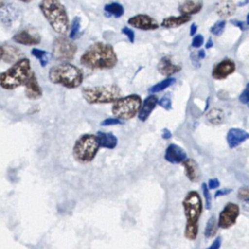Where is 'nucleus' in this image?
<instances>
[{"mask_svg":"<svg viewBox=\"0 0 249 249\" xmlns=\"http://www.w3.org/2000/svg\"><path fill=\"white\" fill-rule=\"evenodd\" d=\"M206 119L212 124H220L224 122L225 113L220 108H212L206 113Z\"/></svg>","mask_w":249,"mask_h":249,"instance_id":"obj_25","label":"nucleus"},{"mask_svg":"<svg viewBox=\"0 0 249 249\" xmlns=\"http://www.w3.org/2000/svg\"><path fill=\"white\" fill-rule=\"evenodd\" d=\"M77 52V45L65 36H58L53 43V57L57 61L72 60Z\"/></svg>","mask_w":249,"mask_h":249,"instance_id":"obj_9","label":"nucleus"},{"mask_svg":"<svg viewBox=\"0 0 249 249\" xmlns=\"http://www.w3.org/2000/svg\"><path fill=\"white\" fill-rule=\"evenodd\" d=\"M225 26H226V20H224V19L219 20V21L215 22L214 25L210 28V32L215 36H220L223 33Z\"/></svg>","mask_w":249,"mask_h":249,"instance_id":"obj_31","label":"nucleus"},{"mask_svg":"<svg viewBox=\"0 0 249 249\" xmlns=\"http://www.w3.org/2000/svg\"><path fill=\"white\" fill-rule=\"evenodd\" d=\"M239 101L243 104L248 103V87H246L244 90L241 92V94L239 95Z\"/></svg>","mask_w":249,"mask_h":249,"instance_id":"obj_39","label":"nucleus"},{"mask_svg":"<svg viewBox=\"0 0 249 249\" xmlns=\"http://www.w3.org/2000/svg\"><path fill=\"white\" fill-rule=\"evenodd\" d=\"M186 225L184 236L189 240H196L198 234V221L202 213V201L196 191H190L182 201Z\"/></svg>","mask_w":249,"mask_h":249,"instance_id":"obj_2","label":"nucleus"},{"mask_svg":"<svg viewBox=\"0 0 249 249\" xmlns=\"http://www.w3.org/2000/svg\"><path fill=\"white\" fill-rule=\"evenodd\" d=\"M207 185V188L210 190V189H216L220 186V182L217 178H212V179H209L208 183L206 184Z\"/></svg>","mask_w":249,"mask_h":249,"instance_id":"obj_40","label":"nucleus"},{"mask_svg":"<svg viewBox=\"0 0 249 249\" xmlns=\"http://www.w3.org/2000/svg\"><path fill=\"white\" fill-rule=\"evenodd\" d=\"M39 8L51 27L60 36H65L69 30V18L65 7L56 0H44Z\"/></svg>","mask_w":249,"mask_h":249,"instance_id":"obj_3","label":"nucleus"},{"mask_svg":"<svg viewBox=\"0 0 249 249\" xmlns=\"http://www.w3.org/2000/svg\"><path fill=\"white\" fill-rule=\"evenodd\" d=\"M123 122L122 121H120V120H118V119H116V118H107V119H105V120H103L102 122H101V125H103V126H106V125H115V124H121Z\"/></svg>","mask_w":249,"mask_h":249,"instance_id":"obj_36","label":"nucleus"},{"mask_svg":"<svg viewBox=\"0 0 249 249\" xmlns=\"http://www.w3.org/2000/svg\"><path fill=\"white\" fill-rule=\"evenodd\" d=\"M237 196L241 200L248 201V199H249V190H248V187L243 186V187L239 188V190L237 192Z\"/></svg>","mask_w":249,"mask_h":249,"instance_id":"obj_34","label":"nucleus"},{"mask_svg":"<svg viewBox=\"0 0 249 249\" xmlns=\"http://www.w3.org/2000/svg\"><path fill=\"white\" fill-rule=\"evenodd\" d=\"M176 82L175 78H171V77H168V78H165L164 80L159 82L158 84L152 86L150 89H149V91L152 92V93H156V92H159V91H161L165 89H167L168 87L172 86L174 83Z\"/></svg>","mask_w":249,"mask_h":249,"instance_id":"obj_28","label":"nucleus"},{"mask_svg":"<svg viewBox=\"0 0 249 249\" xmlns=\"http://www.w3.org/2000/svg\"><path fill=\"white\" fill-rule=\"evenodd\" d=\"M158 104L165 110H170L172 108V102L169 94L167 93L164 96H162L160 100H158Z\"/></svg>","mask_w":249,"mask_h":249,"instance_id":"obj_33","label":"nucleus"},{"mask_svg":"<svg viewBox=\"0 0 249 249\" xmlns=\"http://www.w3.org/2000/svg\"><path fill=\"white\" fill-rule=\"evenodd\" d=\"M31 73L30 60L23 57L0 73V87L4 89H15L24 85Z\"/></svg>","mask_w":249,"mask_h":249,"instance_id":"obj_5","label":"nucleus"},{"mask_svg":"<svg viewBox=\"0 0 249 249\" xmlns=\"http://www.w3.org/2000/svg\"><path fill=\"white\" fill-rule=\"evenodd\" d=\"M221 244H222V238L220 236H217L211 243L210 246H208L207 248L205 249H220L221 247Z\"/></svg>","mask_w":249,"mask_h":249,"instance_id":"obj_38","label":"nucleus"},{"mask_svg":"<svg viewBox=\"0 0 249 249\" xmlns=\"http://www.w3.org/2000/svg\"><path fill=\"white\" fill-rule=\"evenodd\" d=\"M104 11H105L106 15H108L107 17L113 16L115 18H121L124 13V7L120 3H117V2H112L110 4H106L104 6Z\"/></svg>","mask_w":249,"mask_h":249,"instance_id":"obj_26","label":"nucleus"},{"mask_svg":"<svg viewBox=\"0 0 249 249\" xmlns=\"http://www.w3.org/2000/svg\"><path fill=\"white\" fill-rule=\"evenodd\" d=\"M99 148L100 147L95 135L83 134L76 140L74 144L73 157L77 161L87 163L95 158Z\"/></svg>","mask_w":249,"mask_h":249,"instance_id":"obj_7","label":"nucleus"},{"mask_svg":"<svg viewBox=\"0 0 249 249\" xmlns=\"http://www.w3.org/2000/svg\"><path fill=\"white\" fill-rule=\"evenodd\" d=\"M142 99L138 94H129L120 97L112 105V113L116 119L120 121H127L132 119L138 113Z\"/></svg>","mask_w":249,"mask_h":249,"instance_id":"obj_8","label":"nucleus"},{"mask_svg":"<svg viewBox=\"0 0 249 249\" xmlns=\"http://www.w3.org/2000/svg\"><path fill=\"white\" fill-rule=\"evenodd\" d=\"M203 7V3L201 1H184L179 4L178 11L181 16H188L197 14Z\"/></svg>","mask_w":249,"mask_h":249,"instance_id":"obj_21","label":"nucleus"},{"mask_svg":"<svg viewBox=\"0 0 249 249\" xmlns=\"http://www.w3.org/2000/svg\"><path fill=\"white\" fill-rule=\"evenodd\" d=\"M80 62L83 66L92 70L111 69L116 66L118 56L110 44L96 42L84 52Z\"/></svg>","mask_w":249,"mask_h":249,"instance_id":"obj_1","label":"nucleus"},{"mask_svg":"<svg viewBox=\"0 0 249 249\" xmlns=\"http://www.w3.org/2000/svg\"><path fill=\"white\" fill-rule=\"evenodd\" d=\"M212 46H213V41H212L211 38H209L208 41H207V43L205 44V48H206V49H209V48H211Z\"/></svg>","mask_w":249,"mask_h":249,"instance_id":"obj_46","label":"nucleus"},{"mask_svg":"<svg viewBox=\"0 0 249 249\" xmlns=\"http://www.w3.org/2000/svg\"><path fill=\"white\" fill-rule=\"evenodd\" d=\"M202 189V194L204 196V200H205V208L207 210H209L211 208V195H210V191L207 188L206 183H203L201 186Z\"/></svg>","mask_w":249,"mask_h":249,"instance_id":"obj_32","label":"nucleus"},{"mask_svg":"<svg viewBox=\"0 0 249 249\" xmlns=\"http://www.w3.org/2000/svg\"><path fill=\"white\" fill-rule=\"evenodd\" d=\"M3 57V47L0 45V60L2 59Z\"/></svg>","mask_w":249,"mask_h":249,"instance_id":"obj_47","label":"nucleus"},{"mask_svg":"<svg viewBox=\"0 0 249 249\" xmlns=\"http://www.w3.org/2000/svg\"><path fill=\"white\" fill-rule=\"evenodd\" d=\"M96 138L99 144V147L106 149H114L118 144V138L112 132L97 131Z\"/></svg>","mask_w":249,"mask_h":249,"instance_id":"obj_23","label":"nucleus"},{"mask_svg":"<svg viewBox=\"0 0 249 249\" xmlns=\"http://www.w3.org/2000/svg\"><path fill=\"white\" fill-rule=\"evenodd\" d=\"M192 19L191 17L188 16H178V17H168L162 19L161 26L164 28H175L179 27Z\"/></svg>","mask_w":249,"mask_h":249,"instance_id":"obj_24","label":"nucleus"},{"mask_svg":"<svg viewBox=\"0 0 249 249\" xmlns=\"http://www.w3.org/2000/svg\"><path fill=\"white\" fill-rule=\"evenodd\" d=\"M164 159L170 163H180L187 160V153L176 144H169L164 153Z\"/></svg>","mask_w":249,"mask_h":249,"instance_id":"obj_15","label":"nucleus"},{"mask_svg":"<svg viewBox=\"0 0 249 249\" xmlns=\"http://www.w3.org/2000/svg\"><path fill=\"white\" fill-rule=\"evenodd\" d=\"M196 29H197L196 24V23H193V24L191 25V27H190V35H191V36H194L195 33L196 32Z\"/></svg>","mask_w":249,"mask_h":249,"instance_id":"obj_44","label":"nucleus"},{"mask_svg":"<svg viewBox=\"0 0 249 249\" xmlns=\"http://www.w3.org/2000/svg\"><path fill=\"white\" fill-rule=\"evenodd\" d=\"M236 10V5L233 1L231 0H224V1H219L215 5V12L217 15L221 18H230L235 13Z\"/></svg>","mask_w":249,"mask_h":249,"instance_id":"obj_19","label":"nucleus"},{"mask_svg":"<svg viewBox=\"0 0 249 249\" xmlns=\"http://www.w3.org/2000/svg\"><path fill=\"white\" fill-rule=\"evenodd\" d=\"M197 58L198 59H202V58H204L205 57V52H204V50H199L198 52H197Z\"/></svg>","mask_w":249,"mask_h":249,"instance_id":"obj_45","label":"nucleus"},{"mask_svg":"<svg viewBox=\"0 0 249 249\" xmlns=\"http://www.w3.org/2000/svg\"><path fill=\"white\" fill-rule=\"evenodd\" d=\"M158 71L163 75V76H166L167 78L170 77L171 75L179 72L181 70V66L178 65V64H175L172 62L171 58L169 55H164L162 56L159 63H158Z\"/></svg>","mask_w":249,"mask_h":249,"instance_id":"obj_17","label":"nucleus"},{"mask_svg":"<svg viewBox=\"0 0 249 249\" xmlns=\"http://www.w3.org/2000/svg\"><path fill=\"white\" fill-rule=\"evenodd\" d=\"M204 42V38L201 34H197L196 36H194L193 40H192V47L194 48H199L201 47V45Z\"/></svg>","mask_w":249,"mask_h":249,"instance_id":"obj_35","label":"nucleus"},{"mask_svg":"<svg viewBox=\"0 0 249 249\" xmlns=\"http://www.w3.org/2000/svg\"><path fill=\"white\" fill-rule=\"evenodd\" d=\"M82 95L89 104H106L118 100L122 95V90L117 85L95 86L84 88Z\"/></svg>","mask_w":249,"mask_h":249,"instance_id":"obj_6","label":"nucleus"},{"mask_svg":"<svg viewBox=\"0 0 249 249\" xmlns=\"http://www.w3.org/2000/svg\"><path fill=\"white\" fill-rule=\"evenodd\" d=\"M2 47H3V57H2V59L5 62L14 64L18 60L23 58V53L18 48L15 47V46L8 45V44H6L5 46H2Z\"/></svg>","mask_w":249,"mask_h":249,"instance_id":"obj_20","label":"nucleus"},{"mask_svg":"<svg viewBox=\"0 0 249 249\" xmlns=\"http://www.w3.org/2000/svg\"><path fill=\"white\" fill-rule=\"evenodd\" d=\"M248 137H249V134L246 130H243L241 128H236V127L231 128L227 133V143L230 148L233 149L239 146L245 140H247Z\"/></svg>","mask_w":249,"mask_h":249,"instance_id":"obj_16","label":"nucleus"},{"mask_svg":"<svg viewBox=\"0 0 249 249\" xmlns=\"http://www.w3.org/2000/svg\"><path fill=\"white\" fill-rule=\"evenodd\" d=\"M235 70V63L230 58H225L217 63L212 70V77L216 80L226 79Z\"/></svg>","mask_w":249,"mask_h":249,"instance_id":"obj_13","label":"nucleus"},{"mask_svg":"<svg viewBox=\"0 0 249 249\" xmlns=\"http://www.w3.org/2000/svg\"><path fill=\"white\" fill-rule=\"evenodd\" d=\"M161 137L163 139L167 140V139H170L172 137V134H171V132H170V130L168 128H163L162 129V133H161Z\"/></svg>","mask_w":249,"mask_h":249,"instance_id":"obj_43","label":"nucleus"},{"mask_svg":"<svg viewBox=\"0 0 249 249\" xmlns=\"http://www.w3.org/2000/svg\"><path fill=\"white\" fill-rule=\"evenodd\" d=\"M122 33L124 34L130 43H134V32L128 27H123Z\"/></svg>","mask_w":249,"mask_h":249,"instance_id":"obj_37","label":"nucleus"},{"mask_svg":"<svg viewBox=\"0 0 249 249\" xmlns=\"http://www.w3.org/2000/svg\"><path fill=\"white\" fill-rule=\"evenodd\" d=\"M158 100L159 99L155 94H151L147 96L144 101H142L140 109L138 111V119L141 122H145L149 118L155 107L158 105Z\"/></svg>","mask_w":249,"mask_h":249,"instance_id":"obj_18","label":"nucleus"},{"mask_svg":"<svg viewBox=\"0 0 249 249\" xmlns=\"http://www.w3.org/2000/svg\"><path fill=\"white\" fill-rule=\"evenodd\" d=\"M24 91L25 96L30 100L39 99L43 94V90L38 83L36 75L33 72L24 83Z\"/></svg>","mask_w":249,"mask_h":249,"instance_id":"obj_14","label":"nucleus"},{"mask_svg":"<svg viewBox=\"0 0 249 249\" xmlns=\"http://www.w3.org/2000/svg\"><path fill=\"white\" fill-rule=\"evenodd\" d=\"M182 164L184 166L185 174L188 179L191 182H197L200 177V172L196 160H194L193 159H187L182 162Z\"/></svg>","mask_w":249,"mask_h":249,"instance_id":"obj_22","label":"nucleus"},{"mask_svg":"<svg viewBox=\"0 0 249 249\" xmlns=\"http://www.w3.org/2000/svg\"><path fill=\"white\" fill-rule=\"evenodd\" d=\"M3 5H4V3H3V2H0V8H2Z\"/></svg>","mask_w":249,"mask_h":249,"instance_id":"obj_48","label":"nucleus"},{"mask_svg":"<svg viewBox=\"0 0 249 249\" xmlns=\"http://www.w3.org/2000/svg\"><path fill=\"white\" fill-rule=\"evenodd\" d=\"M80 24H81V18L79 17H75L72 19L71 29H70V33H69V39H74L78 36V33L80 31Z\"/></svg>","mask_w":249,"mask_h":249,"instance_id":"obj_30","label":"nucleus"},{"mask_svg":"<svg viewBox=\"0 0 249 249\" xmlns=\"http://www.w3.org/2000/svg\"><path fill=\"white\" fill-rule=\"evenodd\" d=\"M231 23H232V24H234L235 26H237V27H238L239 29H241L242 31L246 29V26H245V25H246V23H245V22H243V21L233 19V20H231Z\"/></svg>","mask_w":249,"mask_h":249,"instance_id":"obj_42","label":"nucleus"},{"mask_svg":"<svg viewBox=\"0 0 249 249\" xmlns=\"http://www.w3.org/2000/svg\"><path fill=\"white\" fill-rule=\"evenodd\" d=\"M128 24L141 30H155L159 27L158 21L146 14H138L128 18Z\"/></svg>","mask_w":249,"mask_h":249,"instance_id":"obj_11","label":"nucleus"},{"mask_svg":"<svg viewBox=\"0 0 249 249\" xmlns=\"http://www.w3.org/2000/svg\"><path fill=\"white\" fill-rule=\"evenodd\" d=\"M218 229L219 228H218V224H217V219L214 215H212L206 223V226L204 229V236L206 238H211V237L215 236Z\"/></svg>","mask_w":249,"mask_h":249,"instance_id":"obj_27","label":"nucleus"},{"mask_svg":"<svg viewBox=\"0 0 249 249\" xmlns=\"http://www.w3.org/2000/svg\"><path fill=\"white\" fill-rule=\"evenodd\" d=\"M232 192L231 189L230 188H224V189H220L218 190L216 193H215V197H218V196H227L229 194H231Z\"/></svg>","mask_w":249,"mask_h":249,"instance_id":"obj_41","label":"nucleus"},{"mask_svg":"<svg viewBox=\"0 0 249 249\" xmlns=\"http://www.w3.org/2000/svg\"><path fill=\"white\" fill-rule=\"evenodd\" d=\"M239 212L240 209L236 203L228 202L219 214V218L217 220L218 228L223 230H228L231 228L236 223Z\"/></svg>","mask_w":249,"mask_h":249,"instance_id":"obj_10","label":"nucleus"},{"mask_svg":"<svg viewBox=\"0 0 249 249\" xmlns=\"http://www.w3.org/2000/svg\"><path fill=\"white\" fill-rule=\"evenodd\" d=\"M31 53L33 56H35L37 59H39L40 64L42 67H45L48 62H49V53L44 51V50H40L37 48H33L31 50Z\"/></svg>","mask_w":249,"mask_h":249,"instance_id":"obj_29","label":"nucleus"},{"mask_svg":"<svg viewBox=\"0 0 249 249\" xmlns=\"http://www.w3.org/2000/svg\"><path fill=\"white\" fill-rule=\"evenodd\" d=\"M49 79L53 84L60 85L67 89H75L83 83L84 74L76 65L70 62H62L51 67Z\"/></svg>","mask_w":249,"mask_h":249,"instance_id":"obj_4","label":"nucleus"},{"mask_svg":"<svg viewBox=\"0 0 249 249\" xmlns=\"http://www.w3.org/2000/svg\"><path fill=\"white\" fill-rule=\"evenodd\" d=\"M13 41L24 46H36L40 44L41 37L34 29H22L14 34Z\"/></svg>","mask_w":249,"mask_h":249,"instance_id":"obj_12","label":"nucleus"}]
</instances>
